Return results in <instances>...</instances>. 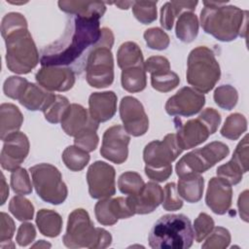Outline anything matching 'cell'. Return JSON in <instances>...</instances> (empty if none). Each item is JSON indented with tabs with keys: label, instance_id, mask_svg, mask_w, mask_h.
Segmentation results:
<instances>
[{
	"label": "cell",
	"instance_id": "6da1fadb",
	"mask_svg": "<svg viewBox=\"0 0 249 249\" xmlns=\"http://www.w3.org/2000/svg\"><path fill=\"white\" fill-rule=\"evenodd\" d=\"M101 36L99 18L71 16L63 35L41 52L43 66H68L97 44Z\"/></svg>",
	"mask_w": 249,
	"mask_h": 249
},
{
	"label": "cell",
	"instance_id": "7a4b0ae2",
	"mask_svg": "<svg viewBox=\"0 0 249 249\" xmlns=\"http://www.w3.org/2000/svg\"><path fill=\"white\" fill-rule=\"evenodd\" d=\"M1 34L6 44V64L16 74H27L40 61L39 52L27 28L26 18L19 13L4 16Z\"/></svg>",
	"mask_w": 249,
	"mask_h": 249
},
{
	"label": "cell",
	"instance_id": "3957f363",
	"mask_svg": "<svg viewBox=\"0 0 249 249\" xmlns=\"http://www.w3.org/2000/svg\"><path fill=\"white\" fill-rule=\"evenodd\" d=\"M200 24L204 32L219 41L231 42L238 36L245 37L248 12L236 6L226 5L228 1H203Z\"/></svg>",
	"mask_w": 249,
	"mask_h": 249
},
{
	"label": "cell",
	"instance_id": "277c9868",
	"mask_svg": "<svg viewBox=\"0 0 249 249\" xmlns=\"http://www.w3.org/2000/svg\"><path fill=\"white\" fill-rule=\"evenodd\" d=\"M151 248L187 249L193 245L194 230L184 214H166L153 226L149 236Z\"/></svg>",
	"mask_w": 249,
	"mask_h": 249
},
{
	"label": "cell",
	"instance_id": "5b68a950",
	"mask_svg": "<svg viewBox=\"0 0 249 249\" xmlns=\"http://www.w3.org/2000/svg\"><path fill=\"white\" fill-rule=\"evenodd\" d=\"M113 44L112 30L101 28L100 39L89 51L86 61V79L92 88H107L114 81V59L111 52Z\"/></svg>",
	"mask_w": 249,
	"mask_h": 249
},
{
	"label": "cell",
	"instance_id": "8992f818",
	"mask_svg": "<svg viewBox=\"0 0 249 249\" xmlns=\"http://www.w3.org/2000/svg\"><path fill=\"white\" fill-rule=\"evenodd\" d=\"M187 82L200 93L214 89L221 77L220 65L212 50L199 46L191 51L187 61Z\"/></svg>",
	"mask_w": 249,
	"mask_h": 249
},
{
	"label": "cell",
	"instance_id": "52a82bcc",
	"mask_svg": "<svg viewBox=\"0 0 249 249\" xmlns=\"http://www.w3.org/2000/svg\"><path fill=\"white\" fill-rule=\"evenodd\" d=\"M221 124V115L214 108L204 109L197 118L177 126L176 139L182 150L195 148L215 133Z\"/></svg>",
	"mask_w": 249,
	"mask_h": 249
},
{
	"label": "cell",
	"instance_id": "ba28073f",
	"mask_svg": "<svg viewBox=\"0 0 249 249\" xmlns=\"http://www.w3.org/2000/svg\"><path fill=\"white\" fill-rule=\"evenodd\" d=\"M230 154L229 147L220 141H213L183 156L176 163L175 170L179 178L200 175L224 160Z\"/></svg>",
	"mask_w": 249,
	"mask_h": 249
},
{
	"label": "cell",
	"instance_id": "9c48e42d",
	"mask_svg": "<svg viewBox=\"0 0 249 249\" xmlns=\"http://www.w3.org/2000/svg\"><path fill=\"white\" fill-rule=\"evenodd\" d=\"M29 171L36 193L44 201L57 205L66 199L67 186L62 180L60 171L54 165L38 163L31 166Z\"/></svg>",
	"mask_w": 249,
	"mask_h": 249
},
{
	"label": "cell",
	"instance_id": "30bf717a",
	"mask_svg": "<svg viewBox=\"0 0 249 249\" xmlns=\"http://www.w3.org/2000/svg\"><path fill=\"white\" fill-rule=\"evenodd\" d=\"M99 228H95L89 213L78 208L68 217L66 232L62 237L63 244L68 248L97 249Z\"/></svg>",
	"mask_w": 249,
	"mask_h": 249
},
{
	"label": "cell",
	"instance_id": "8fae6325",
	"mask_svg": "<svg viewBox=\"0 0 249 249\" xmlns=\"http://www.w3.org/2000/svg\"><path fill=\"white\" fill-rule=\"evenodd\" d=\"M182 151L177 143L175 133H169L162 140H154L148 143L143 151V160L146 166L160 168L170 165Z\"/></svg>",
	"mask_w": 249,
	"mask_h": 249
},
{
	"label": "cell",
	"instance_id": "7c38bea8",
	"mask_svg": "<svg viewBox=\"0 0 249 249\" xmlns=\"http://www.w3.org/2000/svg\"><path fill=\"white\" fill-rule=\"evenodd\" d=\"M116 171L109 163L96 160L89 165L87 172L89 193L92 198L111 197L116 193Z\"/></svg>",
	"mask_w": 249,
	"mask_h": 249
},
{
	"label": "cell",
	"instance_id": "4fadbf2b",
	"mask_svg": "<svg viewBox=\"0 0 249 249\" xmlns=\"http://www.w3.org/2000/svg\"><path fill=\"white\" fill-rule=\"evenodd\" d=\"M120 117L129 135H144L149 128V119L142 103L135 97L124 96L120 102Z\"/></svg>",
	"mask_w": 249,
	"mask_h": 249
},
{
	"label": "cell",
	"instance_id": "5bb4252c",
	"mask_svg": "<svg viewBox=\"0 0 249 249\" xmlns=\"http://www.w3.org/2000/svg\"><path fill=\"white\" fill-rule=\"evenodd\" d=\"M129 141L130 136L123 125L110 126L103 134L100 154L104 159L121 164L127 159Z\"/></svg>",
	"mask_w": 249,
	"mask_h": 249
},
{
	"label": "cell",
	"instance_id": "9a60e30c",
	"mask_svg": "<svg viewBox=\"0 0 249 249\" xmlns=\"http://www.w3.org/2000/svg\"><path fill=\"white\" fill-rule=\"evenodd\" d=\"M205 104V96L193 88L184 87L165 103V111L170 116L191 117L197 114Z\"/></svg>",
	"mask_w": 249,
	"mask_h": 249
},
{
	"label": "cell",
	"instance_id": "2e32d148",
	"mask_svg": "<svg viewBox=\"0 0 249 249\" xmlns=\"http://www.w3.org/2000/svg\"><path fill=\"white\" fill-rule=\"evenodd\" d=\"M29 140L20 131L10 134L5 140L1 151V166L8 171L19 168L29 153Z\"/></svg>",
	"mask_w": 249,
	"mask_h": 249
},
{
	"label": "cell",
	"instance_id": "e0dca14e",
	"mask_svg": "<svg viewBox=\"0 0 249 249\" xmlns=\"http://www.w3.org/2000/svg\"><path fill=\"white\" fill-rule=\"evenodd\" d=\"M38 85L49 91H67L75 84V73L67 66H43L35 75Z\"/></svg>",
	"mask_w": 249,
	"mask_h": 249
},
{
	"label": "cell",
	"instance_id": "ac0fdd59",
	"mask_svg": "<svg viewBox=\"0 0 249 249\" xmlns=\"http://www.w3.org/2000/svg\"><path fill=\"white\" fill-rule=\"evenodd\" d=\"M232 199V189L225 180L212 177L208 183L205 202L206 205L218 215H224L231 208Z\"/></svg>",
	"mask_w": 249,
	"mask_h": 249
},
{
	"label": "cell",
	"instance_id": "d6986e66",
	"mask_svg": "<svg viewBox=\"0 0 249 249\" xmlns=\"http://www.w3.org/2000/svg\"><path fill=\"white\" fill-rule=\"evenodd\" d=\"M127 200L135 214H148L162 203L163 190L156 182H148L138 195L128 196Z\"/></svg>",
	"mask_w": 249,
	"mask_h": 249
},
{
	"label": "cell",
	"instance_id": "ffe728a7",
	"mask_svg": "<svg viewBox=\"0 0 249 249\" xmlns=\"http://www.w3.org/2000/svg\"><path fill=\"white\" fill-rule=\"evenodd\" d=\"M60 124L64 132L73 137L89 127L98 128V123L91 119L85 107L77 103L70 104Z\"/></svg>",
	"mask_w": 249,
	"mask_h": 249
},
{
	"label": "cell",
	"instance_id": "44dd1931",
	"mask_svg": "<svg viewBox=\"0 0 249 249\" xmlns=\"http://www.w3.org/2000/svg\"><path fill=\"white\" fill-rule=\"evenodd\" d=\"M117 111V95L114 91L92 92L89 98V113L96 123L112 119Z\"/></svg>",
	"mask_w": 249,
	"mask_h": 249
},
{
	"label": "cell",
	"instance_id": "7402d4cb",
	"mask_svg": "<svg viewBox=\"0 0 249 249\" xmlns=\"http://www.w3.org/2000/svg\"><path fill=\"white\" fill-rule=\"evenodd\" d=\"M54 97L55 94L42 88L40 85L29 83L18 101L23 107L30 111L41 110L43 112Z\"/></svg>",
	"mask_w": 249,
	"mask_h": 249
},
{
	"label": "cell",
	"instance_id": "603a6c76",
	"mask_svg": "<svg viewBox=\"0 0 249 249\" xmlns=\"http://www.w3.org/2000/svg\"><path fill=\"white\" fill-rule=\"evenodd\" d=\"M61 11L78 17L100 18L106 12V6L101 1H58Z\"/></svg>",
	"mask_w": 249,
	"mask_h": 249
},
{
	"label": "cell",
	"instance_id": "cb8c5ba5",
	"mask_svg": "<svg viewBox=\"0 0 249 249\" xmlns=\"http://www.w3.org/2000/svg\"><path fill=\"white\" fill-rule=\"evenodd\" d=\"M23 123L20 110L12 103H3L0 106V138L5 140L10 134L18 132Z\"/></svg>",
	"mask_w": 249,
	"mask_h": 249
},
{
	"label": "cell",
	"instance_id": "d4e9b609",
	"mask_svg": "<svg viewBox=\"0 0 249 249\" xmlns=\"http://www.w3.org/2000/svg\"><path fill=\"white\" fill-rule=\"evenodd\" d=\"M204 190V179L200 175H192L179 178L177 192L187 202L196 203L202 197Z\"/></svg>",
	"mask_w": 249,
	"mask_h": 249
},
{
	"label": "cell",
	"instance_id": "484cf974",
	"mask_svg": "<svg viewBox=\"0 0 249 249\" xmlns=\"http://www.w3.org/2000/svg\"><path fill=\"white\" fill-rule=\"evenodd\" d=\"M36 225L43 235L56 237L62 229V218L53 210L40 209L36 215Z\"/></svg>",
	"mask_w": 249,
	"mask_h": 249
},
{
	"label": "cell",
	"instance_id": "4316f807",
	"mask_svg": "<svg viewBox=\"0 0 249 249\" xmlns=\"http://www.w3.org/2000/svg\"><path fill=\"white\" fill-rule=\"evenodd\" d=\"M117 62L122 70L135 66H145L140 47L130 41L124 42L120 46L117 52Z\"/></svg>",
	"mask_w": 249,
	"mask_h": 249
},
{
	"label": "cell",
	"instance_id": "83f0119b",
	"mask_svg": "<svg viewBox=\"0 0 249 249\" xmlns=\"http://www.w3.org/2000/svg\"><path fill=\"white\" fill-rule=\"evenodd\" d=\"M199 22L196 14L193 12L182 13L176 21L175 33L177 38L184 43L193 42L198 34Z\"/></svg>",
	"mask_w": 249,
	"mask_h": 249
},
{
	"label": "cell",
	"instance_id": "f1b7e54d",
	"mask_svg": "<svg viewBox=\"0 0 249 249\" xmlns=\"http://www.w3.org/2000/svg\"><path fill=\"white\" fill-rule=\"evenodd\" d=\"M121 82L123 88L128 92H139L143 90L147 85L145 66L123 69Z\"/></svg>",
	"mask_w": 249,
	"mask_h": 249
},
{
	"label": "cell",
	"instance_id": "f546056e",
	"mask_svg": "<svg viewBox=\"0 0 249 249\" xmlns=\"http://www.w3.org/2000/svg\"><path fill=\"white\" fill-rule=\"evenodd\" d=\"M61 158L66 167L72 171L83 170L90 160L89 153L76 145L65 148Z\"/></svg>",
	"mask_w": 249,
	"mask_h": 249
},
{
	"label": "cell",
	"instance_id": "4dcf8cb0",
	"mask_svg": "<svg viewBox=\"0 0 249 249\" xmlns=\"http://www.w3.org/2000/svg\"><path fill=\"white\" fill-rule=\"evenodd\" d=\"M247 129V120L239 113H233L228 116L222 126L220 132L222 136L231 139L237 140Z\"/></svg>",
	"mask_w": 249,
	"mask_h": 249
},
{
	"label": "cell",
	"instance_id": "1f68e13d",
	"mask_svg": "<svg viewBox=\"0 0 249 249\" xmlns=\"http://www.w3.org/2000/svg\"><path fill=\"white\" fill-rule=\"evenodd\" d=\"M145 183L142 177L134 171H126L118 179V187L121 193L128 196L138 195L144 188Z\"/></svg>",
	"mask_w": 249,
	"mask_h": 249
},
{
	"label": "cell",
	"instance_id": "d6a6232c",
	"mask_svg": "<svg viewBox=\"0 0 249 249\" xmlns=\"http://www.w3.org/2000/svg\"><path fill=\"white\" fill-rule=\"evenodd\" d=\"M179 76L171 70L151 74V85L153 89L160 92H168L174 89L179 85Z\"/></svg>",
	"mask_w": 249,
	"mask_h": 249
},
{
	"label": "cell",
	"instance_id": "836d02e7",
	"mask_svg": "<svg viewBox=\"0 0 249 249\" xmlns=\"http://www.w3.org/2000/svg\"><path fill=\"white\" fill-rule=\"evenodd\" d=\"M69 106L70 103L67 97L60 94H55V97L51 104L43 111L45 119L51 124L61 123Z\"/></svg>",
	"mask_w": 249,
	"mask_h": 249
},
{
	"label": "cell",
	"instance_id": "e575fe53",
	"mask_svg": "<svg viewBox=\"0 0 249 249\" xmlns=\"http://www.w3.org/2000/svg\"><path fill=\"white\" fill-rule=\"evenodd\" d=\"M214 101L222 109L231 110L238 101V93L235 88L231 85L219 86L214 90Z\"/></svg>",
	"mask_w": 249,
	"mask_h": 249
},
{
	"label": "cell",
	"instance_id": "d590c367",
	"mask_svg": "<svg viewBox=\"0 0 249 249\" xmlns=\"http://www.w3.org/2000/svg\"><path fill=\"white\" fill-rule=\"evenodd\" d=\"M9 210L18 221L31 220L34 215V206L32 202L21 195L16 196L11 199Z\"/></svg>",
	"mask_w": 249,
	"mask_h": 249
},
{
	"label": "cell",
	"instance_id": "8d00e7d4",
	"mask_svg": "<svg viewBox=\"0 0 249 249\" xmlns=\"http://www.w3.org/2000/svg\"><path fill=\"white\" fill-rule=\"evenodd\" d=\"M136 19L143 24H149L157 18V1H134L131 7Z\"/></svg>",
	"mask_w": 249,
	"mask_h": 249
},
{
	"label": "cell",
	"instance_id": "74e56055",
	"mask_svg": "<svg viewBox=\"0 0 249 249\" xmlns=\"http://www.w3.org/2000/svg\"><path fill=\"white\" fill-rule=\"evenodd\" d=\"M230 231L223 227H214L212 231L206 236L205 242L202 244V248L206 249H225L231 242Z\"/></svg>",
	"mask_w": 249,
	"mask_h": 249
},
{
	"label": "cell",
	"instance_id": "f35d334b",
	"mask_svg": "<svg viewBox=\"0 0 249 249\" xmlns=\"http://www.w3.org/2000/svg\"><path fill=\"white\" fill-rule=\"evenodd\" d=\"M217 176L226 182H228L230 185H236L242 180L243 176V170L240 167V165L231 159L227 163L220 165L217 168Z\"/></svg>",
	"mask_w": 249,
	"mask_h": 249
},
{
	"label": "cell",
	"instance_id": "ab89813d",
	"mask_svg": "<svg viewBox=\"0 0 249 249\" xmlns=\"http://www.w3.org/2000/svg\"><path fill=\"white\" fill-rule=\"evenodd\" d=\"M144 39L150 49L158 51L167 49L170 43V39L167 33L159 27H152L147 29L144 32Z\"/></svg>",
	"mask_w": 249,
	"mask_h": 249
},
{
	"label": "cell",
	"instance_id": "60d3db41",
	"mask_svg": "<svg viewBox=\"0 0 249 249\" xmlns=\"http://www.w3.org/2000/svg\"><path fill=\"white\" fill-rule=\"evenodd\" d=\"M11 187L18 195H29L32 193V185L29 179L28 172L25 168H18L12 172Z\"/></svg>",
	"mask_w": 249,
	"mask_h": 249
},
{
	"label": "cell",
	"instance_id": "b9f144b4",
	"mask_svg": "<svg viewBox=\"0 0 249 249\" xmlns=\"http://www.w3.org/2000/svg\"><path fill=\"white\" fill-rule=\"evenodd\" d=\"M28 84L29 82L25 78L19 76H10L4 82L3 90L6 96L12 99L19 100Z\"/></svg>",
	"mask_w": 249,
	"mask_h": 249
},
{
	"label": "cell",
	"instance_id": "7bdbcfd3",
	"mask_svg": "<svg viewBox=\"0 0 249 249\" xmlns=\"http://www.w3.org/2000/svg\"><path fill=\"white\" fill-rule=\"evenodd\" d=\"M0 226V248H15V244L11 241L14 236L16 226L14 220L5 212H1Z\"/></svg>",
	"mask_w": 249,
	"mask_h": 249
},
{
	"label": "cell",
	"instance_id": "ee69618b",
	"mask_svg": "<svg viewBox=\"0 0 249 249\" xmlns=\"http://www.w3.org/2000/svg\"><path fill=\"white\" fill-rule=\"evenodd\" d=\"M214 228V220L208 214L201 212L196 218L193 226L194 238L196 242L203 241Z\"/></svg>",
	"mask_w": 249,
	"mask_h": 249
},
{
	"label": "cell",
	"instance_id": "f6af8a7d",
	"mask_svg": "<svg viewBox=\"0 0 249 249\" xmlns=\"http://www.w3.org/2000/svg\"><path fill=\"white\" fill-rule=\"evenodd\" d=\"M96 130L97 128L95 127H89L84 130L76 137H74V144L88 153L93 152L96 149L99 141Z\"/></svg>",
	"mask_w": 249,
	"mask_h": 249
},
{
	"label": "cell",
	"instance_id": "bcb514c9",
	"mask_svg": "<svg viewBox=\"0 0 249 249\" xmlns=\"http://www.w3.org/2000/svg\"><path fill=\"white\" fill-rule=\"evenodd\" d=\"M183 206V200L177 192L175 183L170 182L165 185L163 190L162 207L167 211H176Z\"/></svg>",
	"mask_w": 249,
	"mask_h": 249
},
{
	"label": "cell",
	"instance_id": "7dc6e473",
	"mask_svg": "<svg viewBox=\"0 0 249 249\" xmlns=\"http://www.w3.org/2000/svg\"><path fill=\"white\" fill-rule=\"evenodd\" d=\"M109 198L110 197L101 198L98 202H96L94 207L95 218L97 219L98 223L103 226H113L118 222L110 209Z\"/></svg>",
	"mask_w": 249,
	"mask_h": 249
},
{
	"label": "cell",
	"instance_id": "c3c4849f",
	"mask_svg": "<svg viewBox=\"0 0 249 249\" xmlns=\"http://www.w3.org/2000/svg\"><path fill=\"white\" fill-rule=\"evenodd\" d=\"M231 159L240 165L244 173L248 171V135L247 134L241 139V141L235 147V150L232 154Z\"/></svg>",
	"mask_w": 249,
	"mask_h": 249
},
{
	"label": "cell",
	"instance_id": "681fc988",
	"mask_svg": "<svg viewBox=\"0 0 249 249\" xmlns=\"http://www.w3.org/2000/svg\"><path fill=\"white\" fill-rule=\"evenodd\" d=\"M36 237V230L35 227L31 223H22L16 236V240L19 246H27L29 245Z\"/></svg>",
	"mask_w": 249,
	"mask_h": 249
},
{
	"label": "cell",
	"instance_id": "f907efd6",
	"mask_svg": "<svg viewBox=\"0 0 249 249\" xmlns=\"http://www.w3.org/2000/svg\"><path fill=\"white\" fill-rule=\"evenodd\" d=\"M145 70L150 74H155L160 71L170 70L169 60L161 55H154L145 61Z\"/></svg>",
	"mask_w": 249,
	"mask_h": 249
},
{
	"label": "cell",
	"instance_id": "816d5d0a",
	"mask_svg": "<svg viewBox=\"0 0 249 249\" xmlns=\"http://www.w3.org/2000/svg\"><path fill=\"white\" fill-rule=\"evenodd\" d=\"M176 15L171 2H166L160 9V25L166 30H171Z\"/></svg>",
	"mask_w": 249,
	"mask_h": 249
},
{
	"label": "cell",
	"instance_id": "f5cc1de1",
	"mask_svg": "<svg viewBox=\"0 0 249 249\" xmlns=\"http://www.w3.org/2000/svg\"><path fill=\"white\" fill-rule=\"evenodd\" d=\"M146 175L155 182H163L167 180L172 174V165H167L160 168H151L145 166Z\"/></svg>",
	"mask_w": 249,
	"mask_h": 249
},
{
	"label": "cell",
	"instance_id": "db71d44e",
	"mask_svg": "<svg viewBox=\"0 0 249 249\" xmlns=\"http://www.w3.org/2000/svg\"><path fill=\"white\" fill-rule=\"evenodd\" d=\"M248 190L243 191L238 197L237 200V206L239 211V216L244 222H248Z\"/></svg>",
	"mask_w": 249,
	"mask_h": 249
},
{
	"label": "cell",
	"instance_id": "11a10c76",
	"mask_svg": "<svg viewBox=\"0 0 249 249\" xmlns=\"http://www.w3.org/2000/svg\"><path fill=\"white\" fill-rule=\"evenodd\" d=\"M1 183H2V188H1V205H3L9 196V187H8V184L6 183V180H5V176L3 173H1Z\"/></svg>",
	"mask_w": 249,
	"mask_h": 249
},
{
	"label": "cell",
	"instance_id": "9f6ffc18",
	"mask_svg": "<svg viewBox=\"0 0 249 249\" xmlns=\"http://www.w3.org/2000/svg\"><path fill=\"white\" fill-rule=\"evenodd\" d=\"M134 1H118L115 3H111V4H115L116 6H118L120 9L122 10H127L128 8L132 7Z\"/></svg>",
	"mask_w": 249,
	"mask_h": 249
},
{
	"label": "cell",
	"instance_id": "6f0895ef",
	"mask_svg": "<svg viewBox=\"0 0 249 249\" xmlns=\"http://www.w3.org/2000/svg\"><path fill=\"white\" fill-rule=\"evenodd\" d=\"M52 245L49 243V242H47V241H45V240H39V241H37L35 244H33L32 245V247L33 248H36V247H39V248H50Z\"/></svg>",
	"mask_w": 249,
	"mask_h": 249
}]
</instances>
